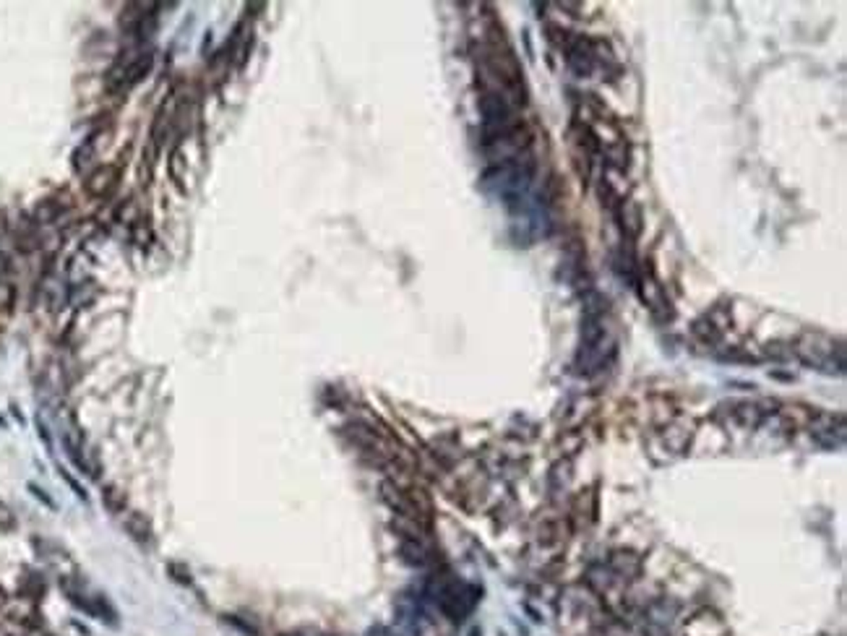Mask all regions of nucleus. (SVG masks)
Segmentation results:
<instances>
[{"instance_id":"f257e3e1","label":"nucleus","mask_w":847,"mask_h":636,"mask_svg":"<svg viewBox=\"0 0 847 636\" xmlns=\"http://www.w3.org/2000/svg\"><path fill=\"white\" fill-rule=\"evenodd\" d=\"M725 634H728L725 620L712 611H699L685 623V636H725Z\"/></svg>"},{"instance_id":"f03ea898","label":"nucleus","mask_w":847,"mask_h":636,"mask_svg":"<svg viewBox=\"0 0 847 636\" xmlns=\"http://www.w3.org/2000/svg\"><path fill=\"white\" fill-rule=\"evenodd\" d=\"M112 185H115V170H112V167H99V170H95L92 172V178H89V183H86V188L92 190V193H97V196L107 193Z\"/></svg>"}]
</instances>
